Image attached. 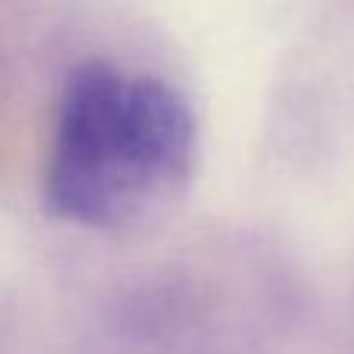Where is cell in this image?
Here are the masks:
<instances>
[{"instance_id": "obj_1", "label": "cell", "mask_w": 354, "mask_h": 354, "mask_svg": "<svg viewBox=\"0 0 354 354\" xmlns=\"http://www.w3.org/2000/svg\"><path fill=\"white\" fill-rule=\"evenodd\" d=\"M199 159L189 100L153 72L87 59L56 97L44 205L87 230H118L162 212Z\"/></svg>"}]
</instances>
